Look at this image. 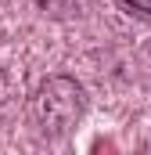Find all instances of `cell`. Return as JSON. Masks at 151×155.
Masks as SVG:
<instances>
[{
    "mask_svg": "<svg viewBox=\"0 0 151 155\" xmlns=\"http://www.w3.org/2000/svg\"><path fill=\"white\" fill-rule=\"evenodd\" d=\"M126 7H133L137 15H151V0H122Z\"/></svg>",
    "mask_w": 151,
    "mask_h": 155,
    "instance_id": "2",
    "label": "cell"
},
{
    "mask_svg": "<svg viewBox=\"0 0 151 155\" xmlns=\"http://www.w3.org/2000/svg\"><path fill=\"white\" fill-rule=\"evenodd\" d=\"M86 112V94L72 76H50L33 94V119L43 134H69Z\"/></svg>",
    "mask_w": 151,
    "mask_h": 155,
    "instance_id": "1",
    "label": "cell"
}]
</instances>
